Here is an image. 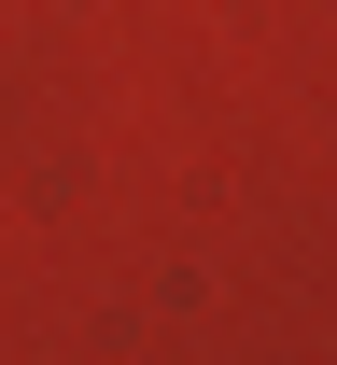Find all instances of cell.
Instances as JSON below:
<instances>
[]
</instances>
